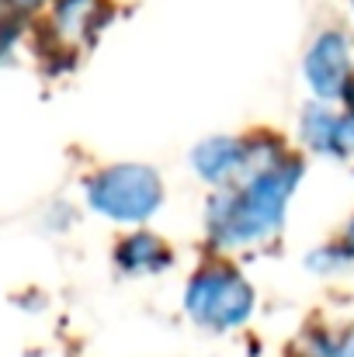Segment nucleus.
Here are the masks:
<instances>
[{"label":"nucleus","mask_w":354,"mask_h":357,"mask_svg":"<svg viewBox=\"0 0 354 357\" xmlns=\"http://www.w3.org/2000/svg\"><path fill=\"white\" fill-rule=\"evenodd\" d=\"M306 167L281 142L260 156L239 181L212 188L205 202V239L212 253H236L264 246L281 233L288 219V202L299 191Z\"/></svg>","instance_id":"f257e3e1"},{"label":"nucleus","mask_w":354,"mask_h":357,"mask_svg":"<svg viewBox=\"0 0 354 357\" xmlns=\"http://www.w3.org/2000/svg\"><path fill=\"white\" fill-rule=\"evenodd\" d=\"M253 305H257L253 284L223 253L202 260L184 284V312L202 330H212V333L239 330L253 316Z\"/></svg>","instance_id":"f03ea898"},{"label":"nucleus","mask_w":354,"mask_h":357,"mask_svg":"<svg viewBox=\"0 0 354 357\" xmlns=\"http://www.w3.org/2000/svg\"><path fill=\"white\" fill-rule=\"evenodd\" d=\"M87 205L118 226H146L163 205V177L146 163H108L84 181Z\"/></svg>","instance_id":"7ed1b4c3"},{"label":"nucleus","mask_w":354,"mask_h":357,"mask_svg":"<svg viewBox=\"0 0 354 357\" xmlns=\"http://www.w3.org/2000/svg\"><path fill=\"white\" fill-rule=\"evenodd\" d=\"M274 146H281L278 135L250 132V135H205L191 149V167L209 188H226L239 181L260 156H267Z\"/></svg>","instance_id":"20e7f679"},{"label":"nucleus","mask_w":354,"mask_h":357,"mask_svg":"<svg viewBox=\"0 0 354 357\" xmlns=\"http://www.w3.org/2000/svg\"><path fill=\"white\" fill-rule=\"evenodd\" d=\"M302 80L316 101H344L354 80V45L344 28L330 24L313 35L302 56Z\"/></svg>","instance_id":"39448f33"},{"label":"nucleus","mask_w":354,"mask_h":357,"mask_svg":"<svg viewBox=\"0 0 354 357\" xmlns=\"http://www.w3.org/2000/svg\"><path fill=\"white\" fill-rule=\"evenodd\" d=\"M299 139L309 153L351 163L354 160V115L334 108V101H309L299 112Z\"/></svg>","instance_id":"423d86ee"},{"label":"nucleus","mask_w":354,"mask_h":357,"mask_svg":"<svg viewBox=\"0 0 354 357\" xmlns=\"http://www.w3.org/2000/svg\"><path fill=\"white\" fill-rule=\"evenodd\" d=\"M105 0H49L45 3V31L56 49H84L105 24Z\"/></svg>","instance_id":"0eeeda50"},{"label":"nucleus","mask_w":354,"mask_h":357,"mask_svg":"<svg viewBox=\"0 0 354 357\" xmlns=\"http://www.w3.org/2000/svg\"><path fill=\"white\" fill-rule=\"evenodd\" d=\"M174 264V250L146 229H132L125 236H118L115 243V267L121 274L132 278H146V274H160Z\"/></svg>","instance_id":"6e6552de"},{"label":"nucleus","mask_w":354,"mask_h":357,"mask_svg":"<svg viewBox=\"0 0 354 357\" xmlns=\"http://www.w3.org/2000/svg\"><path fill=\"white\" fill-rule=\"evenodd\" d=\"M285 357H354V326H309Z\"/></svg>","instance_id":"1a4fd4ad"},{"label":"nucleus","mask_w":354,"mask_h":357,"mask_svg":"<svg viewBox=\"0 0 354 357\" xmlns=\"http://www.w3.org/2000/svg\"><path fill=\"white\" fill-rule=\"evenodd\" d=\"M306 267H309L313 274H327V278L351 271L354 267V215L344 222V229L330 239V243L316 246V250L306 257Z\"/></svg>","instance_id":"9d476101"},{"label":"nucleus","mask_w":354,"mask_h":357,"mask_svg":"<svg viewBox=\"0 0 354 357\" xmlns=\"http://www.w3.org/2000/svg\"><path fill=\"white\" fill-rule=\"evenodd\" d=\"M49 0H0V7L3 10H10V14H35V10H42Z\"/></svg>","instance_id":"9b49d317"},{"label":"nucleus","mask_w":354,"mask_h":357,"mask_svg":"<svg viewBox=\"0 0 354 357\" xmlns=\"http://www.w3.org/2000/svg\"><path fill=\"white\" fill-rule=\"evenodd\" d=\"M344 108L354 115V80H351V87H348V94H344Z\"/></svg>","instance_id":"f8f14e48"},{"label":"nucleus","mask_w":354,"mask_h":357,"mask_svg":"<svg viewBox=\"0 0 354 357\" xmlns=\"http://www.w3.org/2000/svg\"><path fill=\"white\" fill-rule=\"evenodd\" d=\"M3 14H7V10H3V7H0V24H3Z\"/></svg>","instance_id":"ddd939ff"},{"label":"nucleus","mask_w":354,"mask_h":357,"mask_svg":"<svg viewBox=\"0 0 354 357\" xmlns=\"http://www.w3.org/2000/svg\"><path fill=\"white\" fill-rule=\"evenodd\" d=\"M351 10H354V0H351Z\"/></svg>","instance_id":"4468645a"}]
</instances>
